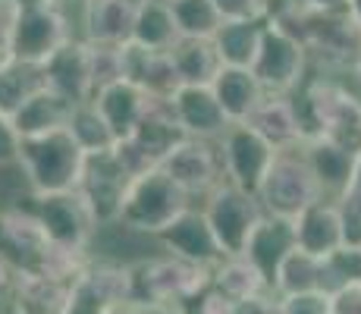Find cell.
Masks as SVG:
<instances>
[{
  "instance_id": "cell-1",
  "label": "cell",
  "mask_w": 361,
  "mask_h": 314,
  "mask_svg": "<svg viewBox=\"0 0 361 314\" xmlns=\"http://www.w3.org/2000/svg\"><path fill=\"white\" fill-rule=\"evenodd\" d=\"M305 116L308 142L317 135L361 155V92L355 79L311 73L308 85L295 95Z\"/></svg>"
},
{
  "instance_id": "cell-2",
  "label": "cell",
  "mask_w": 361,
  "mask_h": 314,
  "mask_svg": "<svg viewBox=\"0 0 361 314\" xmlns=\"http://www.w3.org/2000/svg\"><path fill=\"white\" fill-rule=\"evenodd\" d=\"M280 25L293 29L302 44L308 47L311 73L355 79L361 66V25L349 10L336 13H311L295 10L293 16L280 19Z\"/></svg>"
},
{
  "instance_id": "cell-3",
  "label": "cell",
  "mask_w": 361,
  "mask_h": 314,
  "mask_svg": "<svg viewBox=\"0 0 361 314\" xmlns=\"http://www.w3.org/2000/svg\"><path fill=\"white\" fill-rule=\"evenodd\" d=\"M82 167H85V148L75 142L69 129L23 138L19 173H23L32 195L75 192L82 179Z\"/></svg>"
},
{
  "instance_id": "cell-4",
  "label": "cell",
  "mask_w": 361,
  "mask_h": 314,
  "mask_svg": "<svg viewBox=\"0 0 361 314\" xmlns=\"http://www.w3.org/2000/svg\"><path fill=\"white\" fill-rule=\"evenodd\" d=\"M214 283L211 267L179 261L173 255H148L132 261V302L138 308L192 305Z\"/></svg>"
},
{
  "instance_id": "cell-5",
  "label": "cell",
  "mask_w": 361,
  "mask_h": 314,
  "mask_svg": "<svg viewBox=\"0 0 361 314\" xmlns=\"http://www.w3.org/2000/svg\"><path fill=\"white\" fill-rule=\"evenodd\" d=\"M195 201L157 167V170H148L132 179L126 201H123L120 223L132 233L157 242V236L166 233L173 227V220L183 217Z\"/></svg>"
},
{
  "instance_id": "cell-6",
  "label": "cell",
  "mask_w": 361,
  "mask_h": 314,
  "mask_svg": "<svg viewBox=\"0 0 361 314\" xmlns=\"http://www.w3.org/2000/svg\"><path fill=\"white\" fill-rule=\"evenodd\" d=\"M258 201L267 217H280V220H298L308 207H314L324 198V188L317 183L311 164L305 160V151H280L270 167L267 179H264Z\"/></svg>"
},
{
  "instance_id": "cell-7",
  "label": "cell",
  "mask_w": 361,
  "mask_h": 314,
  "mask_svg": "<svg viewBox=\"0 0 361 314\" xmlns=\"http://www.w3.org/2000/svg\"><path fill=\"white\" fill-rule=\"evenodd\" d=\"M252 73L258 76L261 88L274 97H293L311 79V57L302 38L280 23H267L264 44L255 60Z\"/></svg>"
},
{
  "instance_id": "cell-8",
  "label": "cell",
  "mask_w": 361,
  "mask_h": 314,
  "mask_svg": "<svg viewBox=\"0 0 361 314\" xmlns=\"http://www.w3.org/2000/svg\"><path fill=\"white\" fill-rule=\"evenodd\" d=\"M201 211H204V217L211 223L214 236H217L226 258L245 255L248 239H252L255 229L261 227V220L267 217L258 195L245 192V188H239L233 183H220L201 201Z\"/></svg>"
},
{
  "instance_id": "cell-9",
  "label": "cell",
  "mask_w": 361,
  "mask_h": 314,
  "mask_svg": "<svg viewBox=\"0 0 361 314\" xmlns=\"http://www.w3.org/2000/svg\"><path fill=\"white\" fill-rule=\"evenodd\" d=\"M29 207L41 220L47 239L57 248L82 251L92 255L94 236H98V220H94L88 201L75 192H57V195H29Z\"/></svg>"
},
{
  "instance_id": "cell-10",
  "label": "cell",
  "mask_w": 361,
  "mask_h": 314,
  "mask_svg": "<svg viewBox=\"0 0 361 314\" xmlns=\"http://www.w3.org/2000/svg\"><path fill=\"white\" fill-rule=\"evenodd\" d=\"M66 6L69 4L41 13H13V25H10L13 60L44 66L60 47H66L73 38H79Z\"/></svg>"
},
{
  "instance_id": "cell-11",
  "label": "cell",
  "mask_w": 361,
  "mask_h": 314,
  "mask_svg": "<svg viewBox=\"0 0 361 314\" xmlns=\"http://www.w3.org/2000/svg\"><path fill=\"white\" fill-rule=\"evenodd\" d=\"M183 129L173 120L170 101H157L154 110L138 123V129L132 132L129 138H120L116 142V157L123 160V167L132 173V176H142L148 170H157L166 157L176 151V145L183 142Z\"/></svg>"
},
{
  "instance_id": "cell-12",
  "label": "cell",
  "mask_w": 361,
  "mask_h": 314,
  "mask_svg": "<svg viewBox=\"0 0 361 314\" xmlns=\"http://www.w3.org/2000/svg\"><path fill=\"white\" fill-rule=\"evenodd\" d=\"M217 148H220V160H224L226 183L245 188V192H252V195L261 192L270 167H274L276 155H280V151L248 123H233L230 129H226V135L217 142Z\"/></svg>"
},
{
  "instance_id": "cell-13",
  "label": "cell",
  "mask_w": 361,
  "mask_h": 314,
  "mask_svg": "<svg viewBox=\"0 0 361 314\" xmlns=\"http://www.w3.org/2000/svg\"><path fill=\"white\" fill-rule=\"evenodd\" d=\"M132 179L135 176L123 167V160L116 157L114 148L85 155V167H82V179H79V195L88 201L98 227L120 223L123 201H126Z\"/></svg>"
},
{
  "instance_id": "cell-14",
  "label": "cell",
  "mask_w": 361,
  "mask_h": 314,
  "mask_svg": "<svg viewBox=\"0 0 361 314\" xmlns=\"http://www.w3.org/2000/svg\"><path fill=\"white\" fill-rule=\"evenodd\" d=\"M161 170L173 179L192 201H204L224 176V160H220L217 142H198V138H183L170 157L161 164Z\"/></svg>"
},
{
  "instance_id": "cell-15",
  "label": "cell",
  "mask_w": 361,
  "mask_h": 314,
  "mask_svg": "<svg viewBox=\"0 0 361 314\" xmlns=\"http://www.w3.org/2000/svg\"><path fill=\"white\" fill-rule=\"evenodd\" d=\"M54 242L47 239L41 220L35 217L29 205H6L0 207V251L13 261L16 270H38L44 267Z\"/></svg>"
},
{
  "instance_id": "cell-16",
  "label": "cell",
  "mask_w": 361,
  "mask_h": 314,
  "mask_svg": "<svg viewBox=\"0 0 361 314\" xmlns=\"http://www.w3.org/2000/svg\"><path fill=\"white\" fill-rule=\"evenodd\" d=\"M157 248L164 255L179 258V261H189V264L211 267V270L226 258L217 236H214L211 223L204 217V211H201V205H192L183 217L173 220V227L157 236Z\"/></svg>"
},
{
  "instance_id": "cell-17",
  "label": "cell",
  "mask_w": 361,
  "mask_h": 314,
  "mask_svg": "<svg viewBox=\"0 0 361 314\" xmlns=\"http://www.w3.org/2000/svg\"><path fill=\"white\" fill-rule=\"evenodd\" d=\"M170 110L183 135L198 142H220L233 126L211 85H183L170 97Z\"/></svg>"
},
{
  "instance_id": "cell-18",
  "label": "cell",
  "mask_w": 361,
  "mask_h": 314,
  "mask_svg": "<svg viewBox=\"0 0 361 314\" xmlns=\"http://www.w3.org/2000/svg\"><path fill=\"white\" fill-rule=\"evenodd\" d=\"M47 88L57 92L73 107L94 101V73H92V44L82 38H73L66 47H60L44 63Z\"/></svg>"
},
{
  "instance_id": "cell-19",
  "label": "cell",
  "mask_w": 361,
  "mask_h": 314,
  "mask_svg": "<svg viewBox=\"0 0 361 314\" xmlns=\"http://www.w3.org/2000/svg\"><path fill=\"white\" fill-rule=\"evenodd\" d=\"M135 13L132 0H79V38L101 47L129 44Z\"/></svg>"
},
{
  "instance_id": "cell-20",
  "label": "cell",
  "mask_w": 361,
  "mask_h": 314,
  "mask_svg": "<svg viewBox=\"0 0 361 314\" xmlns=\"http://www.w3.org/2000/svg\"><path fill=\"white\" fill-rule=\"evenodd\" d=\"M120 57H123V79L145 88L157 101H170L183 88V79H179L176 63H173L170 54L148 51V47H138L129 41V44H123Z\"/></svg>"
},
{
  "instance_id": "cell-21",
  "label": "cell",
  "mask_w": 361,
  "mask_h": 314,
  "mask_svg": "<svg viewBox=\"0 0 361 314\" xmlns=\"http://www.w3.org/2000/svg\"><path fill=\"white\" fill-rule=\"evenodd\" d=\"M248 126L258 129L276 151H295L308 142V129H305V116L295 95L293 97L267 95L261 107L255 110V116L248 120Z\"/></svg>"
},
{
  "instance_id": "cell-22",
  "label": "cell",
  "mask_w": 361,
  "mask_h": 314,
  "mask_svg": "<svg viewBox=\"0 0 361 314\" xmlns=\"http://www.w3.org/2000/svg\"><path fill=\"white\" fill-rule=\"evenodd\" d=\"M92 104L101 110V116L107 120V126L114 129L116 138H129L132 132L138 129V123L154 110L157 97H151L145 88L120 79V82H114V85L101 88Z\"/></svg>"
},
{
  "instance_id": "cell-23",
  "label": "cell",
  "mask_w": 361,
  "mask_h": 314,
  "mask_svg": "<svg viewBox=\"0 0 361 314\" xmlns=\"http://www.w3.org/2000/svg\"><path fill=\"white\" fill-rule=\"evenodd\" d=\"M302 151H305V160L311 164V170H314L317 183L324 188V198L336 201L339 195L345 192V186L352 183V176H355V167H358L361 155L343 148V145H336V142H330V138H324V135L305 142Z\"/></svg>"
},
{
  "instance_id": "cell-24",
  "label": "cell",
  "mask_w": 361,
  "mask_h": 314,
  "mask_svg": "<svg viewBox=\"0 0 361 314\" xmlns=\"http://www.w3.org/2000/svg\"><path fill=\"white\" fill-rule=\"evenodd\" d=\"M295 242L302 251L321 258V261L333 255L336 248H343L345 227H343V217H339L336 201H317L314 207H308L295 220Z\"/></svg>"
},
{
  "instance_id": "cell-25",
  "label": "cell",
  "mask_w": 361,
  "mask_h": 314,
  "mask_svg": "<svg viewBox=\"0 0 361 314\" xmlns=\"http://www.w3.org/2000/svg\"><path fill=\"white\" fill-rule=\"evenodd\" d=\"M298 246L295 242V223L293 220H280V217H264L261 227L255 229V236L248 239L245 258L274 283L280 264L286 261V255ZM274 289V286H270Z\"/></svg>"
},
{
  "instance_id": "cell-26",
  "label": "cell",
  "mask_w": 361,
  "mask_h": 314,
  "mask_svg": "<svg viewBox=\"0 0 361 314\" xmlns=\"http://www.w3.org/2000/svg\"><path fill=\"white\" fill-rule=\"evenodd\" d=\"M211 88L217 95L224 114L230 116V123H248L255 116V110L264 104V97H267L252 69H235V66L220 69L217 82Z\"/></svg>"
},
{
  "instance_id": "cell-27",
  "label": "cell",
  "mask_w": 361,
  "mask_h": 314,
  "mask_svg": "<svg viewBox=\"0 0 361 314\" xmlns=\"http://www.w3.org/2000/svg\"><path fill=\"white\" fill-rule=\"evenodd\" d=\"M69 298H73V286L51 280L38 270H19L10 296V308H19L25 314H63Z\"/></svg>"
},
{
  "instance_id": "cell-28",
  "label": "cell",
  "mask_w": 361,
  "mask_h": 314,
  "mask_svg": "<svg viewBox=\"0 0 361 314\" xmlns=\"http://www.w3.org/2000/svg\"><path fill=\"white\" fill-rule=\"evenodd\" d=\"M183 41L173 16V4L166 0H145L135 13V29H132V44L148 47L157 54H170Z\"/></svg>"
},
{
  "instance_id": "cell-29",
  "label": "cell",
  "mask_w": 361,
  "mask_h": 314,
  "mask_svg": "<svg viewBox=\"0 0 361 314\" xmlns=\"http://www.w3.org/2000/svg\"><path fill=\"white\" fill-rule=\"evenodd\" d=\"M79 286L92 292L104 308L132 302V264L92 255V261H88V267H85V274H82Z\"/></svg>"
},
{
  "instance_id": "cell-30",
  "label": "cell",
  "mask_w": 361,
  "mask_h": 314,
  "mask_svg": "<svg viewBox=\"0 0 361 314\" xmlns=\"http://www.w3.org/2000/svg\"><path fill=\"white\" fill-rule=\"evenodd\" d=\"M73 104L63 101L57 92L44 88L13 116V126L23 138H35V135H47V132L57 129H69V120H73Z\"/></svg>"
},
{
  "instance_id": "cell-31",
  "label": "cell",
  "mask_w": 361,
  "mask_h": 314,
  "mask_svg": "<svg viewBox=\"0 0 361 314\" xmlns=\"http://www.w3.org/2000/svg\"><path fill=\"white\" fill-rule=\"evenodd\" d=\"M44 88H47L44 66L10 60L4 69H0V116L13 120V116H16L38 92H44Z\"/></svg>"
},
{
  "instance_id": "cell-32",
  "label": "cell",
  "mask_w": 361,
  "mask_h": 314,
  "mask_svg": "<svg viewBox=\"0 0 361 314\" xmlns=\"http://www.w3.org/2000/svg\"><path fill=\"white\" fill-rule=\"evenodd\" d=\"M214 289L224 292L226 298L233 302H248V298H258V296H267L270 289V280L248 261L245 255H233V258H224V261L214 267Z\"/></svg>"
},
{
  "instance_id": "cell-33",
  "label": "cell",
  "mask_w": 361,
  "mask_h": 314,
  "mask_svg": "<svg viewBox=\"0 0 361 314\" xmlns=\"http://www.w3.org/2000/svg\"><path fill=\"white\" fill-rule=\"evenodd\" d=\"M176 73L183 79V85H214L224 69L214 41H201V38H183L176 47L170 51Z\"/></svg>"
},
{
  "instance_id": "cell-34",
  "label": "cell",
  "mask_w": 361,
  "mask_h": 314,
  "mask_svg": "<svg viewBox=\"0 0 361 314\" xmlns=\"http://www.w3.org/2000/svg\"><path fill=\"white\" fill-rule=\"evenodd\" d=\"M264 29L267 23H224V29L214 38L224 66L235 69H252L264 44Z\"/></svg>"
},
{
  "instance_id": "cell-35",
  "label": "cell",
  "mask_w": 361,
  "mask_h": 314,
  "mask_svg": "<svg viewBox=\"0 0 361 314\" xmlns=\"http://www.w3.org/2000/svg\"><path fill=\"white\" fill-rule=\"evenodd\" d=\"M274 296L289 298V296H305V292H321V258L308 255L302 248H293L286 261L280 264L274 277Z\"/></svg>"
},
{
  "instance_id": "cell-36",
  "label": "cell",
  "mask_w": 361,
  "mask_h": 314,
  "mask_svg": "<svg viewBox=\"0 0 361 314\" xmlns=\"http://www.w3.org/2000/svg\"><path fill=\"white\" fill-rule=\"evenodd\" d=\"M173 16H176L183 38L214 41L224 29V16L214 0H173Z\"/></svg>"
},
{
  "instance_id": "cell-37",
  "label": "cell",
  "mask_w": 361,
  "mask_h": 314,
  "mask_svg": "<svg viewBox=\"0 0 361 314\" xmlns=\"http://www.w3.org/2000/svg\"><path fill=\"white\" fill-rule=\"evenodd\" d=\"M361 286V248L343 246L321 261V292L324 296H339L345 289Z\"/></svg>"
},
{
  "instance_id": "cell-38",
  "label": "cell",
  "mask_w": 361,
  "mask_h": 314,
  "mask_svg": "<svg viewBox=\"0 0 361 314\" xmlns=\"http://www.w3.org/2000/svg\"><path fill=\"white\" fill-rule=\"evenodd\" d=\"M69 132H73L75 142L85 148V155H94V151H110V148H116V142H120L94 104H82V107L73 110Z\"/></svg>"
},
{
  "instance_id": "cell-39",
  "label": "cell",
  "mask_w": 361,
  "mask_h": 314,
  "mask_svg": "<svg viewBox=\"0 0 361 314\" xmlns=\"http://www.w3.org/2000/svg\"><path fill=\"white\" fill-rule=\"evenodd\" d=\"M336 207H339V217H343V227H345V246L361 248V157H358L352 183L345 186V192L336 198Z\"/></svg>"
},
{
  "instance_id": "cell-40",
  "label": "cell",
  "mask_w": 361,
  "mask_h": 314,
  "mask_svg": "<svg viewBox=\"0 0 361 314\" xmlns=\"http://www.w3.org/2000/svg\"><path fill=\"white\" fill-rule=\"evenodd\" d=\"M224 23H267L270 0H214Z\"/></svg>"
},
{
  "instance_id": "cell-41",
  "label": "cell",
  "mask_w": 361,
  "mask_h": 314,
  "mask_svg": "<svg viewBox=\"0 0 361 314\" xmlns=\"http://www.w3.org/2000/svg\"><path fill=\"white\" fill-rule=\"evenodd\" d=\"M280 314H333V298L324 292H305V296L280 298Z\"/></svg>"
},
{
  "instance_id": "cell-42",
  "label": "cell",
  "mask_w": 361,
  "mask_h": 314,
  "mask_svg": "<svg viewBox=\"0 0 361 314\" xmlns=\"http://www.w3.org/2000/svg\"><path fill=\"white\" fill-rule=\"evenodd\" d=\"M19 151H23V135L16 132L13 120L0 116V170L19 164Z\"/></svg>"
},
{
  "instance_id": "cell-43",
  "label": "cell",
  "mask_w": 361,
  "mask_h": 314,
  "mask_svg": "<svg viewBox=\"0 0 361 314\" xmlns=\"http://www.w3.org/2000/svg\"><path fill=\"white\" fill-rule=\"evenodd\" d=\"M185 308H189V314H235V302L211 286V289L201 292L195 302L185 305Z\"/></svg>"
},
{
  "instance_id": "cell-44",
  "label": "cell",
  "mask_w": 361,
  "mask_h": 314,
  "mask_svg": "<svg viewBox=\"0 0 361 314\" xmlns=\"http://www.w3.org/2000/svg\"><path fill=\"white\" fill-rule=\"evenodd\" d=\"M63 314H104V305L88 289H82V286L75 283L73 286V298H69V305H66Z\"/></svg>"
},
{
  "instance_id": "cell-45",
  "label": "cell",
  "mask_w": 361,
  "mask_h": 314,
  "mask_svg": "<svg viewBox=\"0 0 361 314\" xmlns=\"http://www.w3.org/2000/svg\"><path fill=\"white\" fill-rule=\"evenodd\" d=\"M19 270L13 267V261L0 251V311H10V296H13V286H16Z\"/></svg>"
},
{
  "instance_id": "cell-46",
  "label": "cell",
  "mask_w": 361,
  "mask_h": 314,
  "mask_svg": "<svg viewBox=\"0 0 361 314\" xmlns=\"http://www.w3.org/2000/svg\"><path fill=\"white\" fill-rule=\"evenodd\" d=\"M235 314H280V296L267 292V296L248 298V302H235Z\"/></svg>"
},
{
  "instance_id": "cell-47",
  "label": "cell",
  "mask_w": 361,
  "mask_h": 314,
  "mask_svg": "<svg viewBox=\"0 0 361 314\" xmlns=\"http://www.w3.org/2000/svg\"><path fill=\"white\" fill-rule=\"evenodd\" d=\"M10 25H13V10L10 4H0V69L13 60V47H10Z\"/></svg>"
},
{
  "instance_id": "cell-48",
  "label": "cell",
  "mask_w": 361,
  "mask_h": 314,
  "mask_svg": "<svg viewBox=\"0 0 361 314\" xmlns=\"http://www.w3.org/2000/svg\"><path fill=\"white\" fill-rule=\"evenodd\" d=\"M333 314H361V286L333 296Z\"/></svg>"
},
{
  "instance_id": "cell-49",
  "label": "cell",
  "mask_w": 361,
  "mask_h": 314,
  "mask_svg": "<svg viewBox=\"0 0 361 314\" xmlns=\"http://www.w3.org/2000/svg\"><path fill=\"white\" fill-rule=\"evenodd\" d=\"M54 6H63L60 0H10L13 13H41V10H54Z\"/></svg>"
},
{
  "instance_id": "cell-50",
  "label": "cell",
  "mask_w": 361,
  "mask_h": 314,
  "mask_svg": "<svg viewBox=\"0 0 361 314\" xmlns=\"http://www.w3.org/2000/svg\"><path fill=\"white\" fill-rule=\"evenodd\" d=\"M302 10H311V13H336V10H345L349 0H298Z\"/></svg>"
},
{
  "instance_id": "cell-51",
  "label": "cell",
  "mask_w": 361,
  "mask_h": 314,
  "mask_svg": "<svg viewBox=\"0 0 361 314\" xmlns=\"http://www.w3.org/2000/svg\"><path fill=\"white\" fill-rule=\"evenodd\" d=\"M104 314H145V308H138L135 302H123V305H110V308H104Z\"/></svg>"
},
{
  "instance_id": "cell-52",
  "label": "cell",
  "mask_w": 361,
  "mask_h": 314,
  "mask_svg": "<svg viewBox=\"0 0 361 314\" xmlns=\"http://www.w3.org/2000/svg\"><path fill=\"white\" fill-rule=\"evenodd\" d=\"M145 314H189L185 305H157V308H145Z\"/></svg>"
},
{
  "instance_id": "cell-53",
  "label": "cell",
  "mask_w": 361,
  "mask_h": 314,
  "mask_svg": "<svg viewBox=\"0 0 361 314\" xmlns=\"http://www.w3.org/2000/svg\"><path fill=\"white\" fill-rule=\"evenodd\" d=\"M345 10H349L352 19H355V23L361 25V0H349V6H345Z\"/></svg>"
},
{
  "instance_id": "cell-54",
  "label": "cell",
  "mask_w": 361,
  "mask_h": 314,
  "mask_svg": "<svg viewBox=\"0 0 361 314\" xmlns=\"http://www.w3.org/2000/svg\"><path fill=\"white\" fill-rule=\"evenodd\" d=\"M355 85H358V92H361V66H358V73H355Z\"/></svg>"
},
{
  "instance_id": "cell-55",
  "label": "cell",
  "mask_w": 361,
  "mask_h": 314,
  "mask_svg": "<svg viewBox=\"0 0 361 314\" xmlns=\"http://www.w3.org/2000/svg\"><path fill=\"white\" fill-rule=\"evenodd\" d=\"M6 314H25V311H19V308H10V311H6Z\"/></svg>"
},
{
  "instance_id": "cell-56",
  "label": "cell",
  "mask_w": 361,
  "mask_h": 314,
  "mask_svg": "<svg viewBox=\"0 0 361 314\" xmlns=\"http://www.w3.org/2000/svg\"><path fill=\"white\" fill-rule=\"evenodd\" d=\"M60 4H73V0H60Z\"/></svg>"
},
{
  "instance_id": "cell-57",
  "label": "cell",
  "mask_w": 361,
  "mask_h": 314,
  "mask_svg": "<svg viewBox=\"0 0 361 314\" xmlns=\"http://www.w3.org/2000/svg\"><path fill=\"white\" fill-rule=\"evenodd\" d=\"M0 173H4V170H0ZM0 186H4V176H0Z\"/></svg>"
},
{
  "instance_id": "cell-58",
  "label": "cell",
  "mask_w": 361,
  "mask_h": 314,
  "mask_svg": "<svg viewBox=\"0 0 361 314\" xmlns=\"http://www.w3.org/2000/svg\"><path fill=\"white\" fill-rule=\"evenodd\" d=\"M0 4H10V0H0Z\"/></svg>"
},
{
  "instance_id": "cell-59",
  "label": "cell",
  "mask_w": 361,
  "mask_h": 314,
  "mask_svg": "<svg viewBox=\"0 0 361 314\" xmlns=\"http://www.w3.org/2000/svg\"><path fill=\"white\" fill-rule=\"evenodd\" d=\"M166 4H173V0H166Z\"/></svg>"
},
{
  "instance_id": "cell-60",
  "label": "cell",
  "mask_w": 361,
  "mask_h": 314,
  "mask_svg": "<svg viewBox=\"0 0 361 314\" xmlns=\"http://www.w3.org/2000/svg\"><path fill=\"white\" fill-rule=\"evenodd\" d=\"M0 314H4V311H0Z\"/></svg>"
}]
</instances>
